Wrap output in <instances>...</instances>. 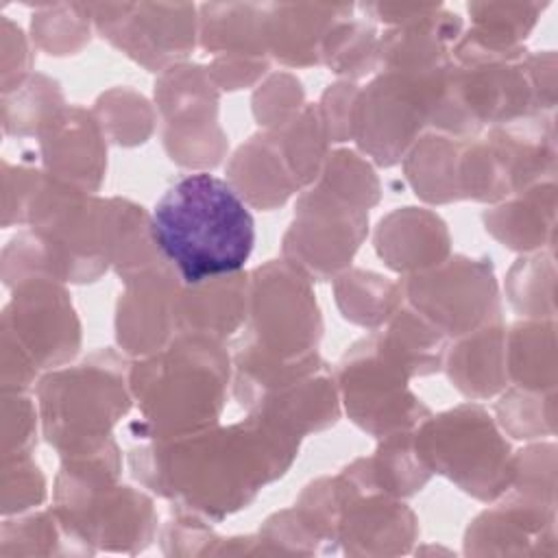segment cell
Here are the masks:
<instances>
[{
	"label": "cell",
	"instance_id": "cell-1",
	"mask_svg": "<svg viewBox=\"0 0 558 558\" xmlns=\"http://www.w3.org/2000/svg\"><path fill=\"white\" fill-rule=\"evenodd\" d=\"M227 429L163 438L133 451V466H150L146 480L161 495L181 497L203 512L235 510L259 486L283 475L296 453V436L264 416H251Z\"/></svg>",
	"mask_w": 558,
	"mask_h": 558
},
{
	"label": "cell",
	"instance_id": "cell-2",
	"mask_svg": "<svg viewBox=\"0 0 558 558\" xmlns=\"http://www.w3.org/2000/svg\"><path fill=\"white\" fill-rule=\"evenodd\" d=\"M150 233L185 286L238 275L255 246V222L244 198L209 172L179 177L161 194Z\"/></svg>",
	"mask_w": 558,
	"mask_h": 558
},
{
	"label": "cell",
	"instance_id": "cell-3",
	"mask_svg": "<svg viewBox=\"0 0 558 558\" xmlns=\"http://www.w3.org/2000/svg\"><path fill=\"white\" fill-rule=\"evenodd\" d=\"M172 360L166 355L137 364L131 386L142 401L150 438H163L174 401H185L192 429L211 423L222 405L227 360L214 338L190 333L174 342Z\"/></svg>",
	"mask_w": 558,
	"mask_h": 558
},
{
	"label": "cell",
	"instance_id": "cell-4",
	"mask_svg": "<svg viewBox=\"0 0 558 558\" xmlns=\"http://www.w3.org/2000/svg\"><path fill=\"white\" fill-rule=\"evenodd\" d=\"M46 277L28 279L20 286V294L4 310V340L20 349L17 362L28 379L39 366H54L72 357L78 344V327L65 294Z\"/></svg>",
	"mask_w": 558,
	"mask_h": 558
},
{
	"label": "cell",
	"instance_id": "cell-5",
	"mask_svg": "<svg viewBox=\"0 0 558 558\" xmlns=\"http://www.w3.org/2000/svg\"><path fill=\"white\" fill-rule=\"evenodd\" d=\"M351 15V7L327 4H264L262 35L277 59L286 63H307L305 54H320V44L340 17Z\"/></svg>",
	"mask_w": 558,
	"mask_h": 558
},
{
	"label": "cell",
	"instance_id": "cell-6",
	"mask_svg": "<svg viewBox=\"0 0 558 558\" xmlns=\"http://www.w3.org/2000/svg\"><path fill=\"white\" fill-rule=\"evenodd\" d=\"M538 4H469L475 26L466 37L488 50L501 52L517 37H525L538 15Z\"/></svg>",
	"mask_w": 558,
	"mask_h": 558
}]
</instances>
